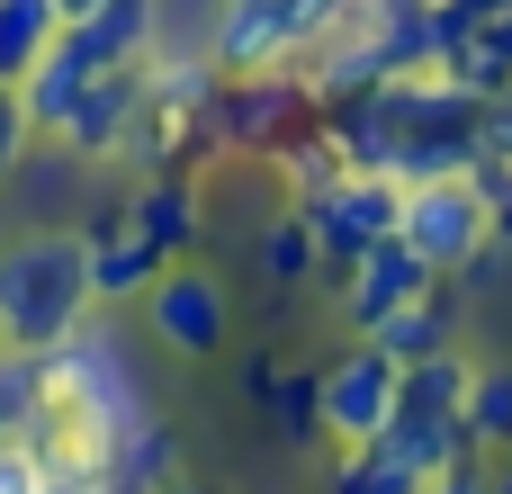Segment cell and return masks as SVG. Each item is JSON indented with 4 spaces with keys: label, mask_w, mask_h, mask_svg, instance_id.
Wrapping results in <instances>:
<instances>
[{
    "label": "cell",
    "mask_w": 512,
    "mask_h": 494,
    "mask_svg": "<svg viewBox=\"0 0 512 494\" xmlns=\"http://www.w3.org/2000/svg\"><path fill=\"white\" fill-rule=\"evenodd\" d=\"M153 494H189V486H180V477H171V486H153Z\"/></svg>",
    "instance_id": "obj_24"
},
{
    "label": "cell",
    "mask_w": 512,
    "mask_h": 494,
    "mask_svg": "<svg viewBox=\"0 0 512 494\" xmlns=\"http://www.w3.org/2000/svg\"><path fill=\"white\" fill-rule=\"evenodd\" d=\"M423 486H432V468H423V450H405L396 432L351 441L342 468H333V494H423Z\"/></svg>",
    "instance_id": "obj_11"
},
{
    "label": "cell",
    "mask_w": 512,
    "mask_h": 494,
    "mask_svg": "<svg viewBox=\"0 0 512 494\" xmlns=\"http://www.w3.org/2000/svg\"><path fill=\"white\" fill-rule=\"evenodd\" d=\"M396 207H405V180H396V171H360V162H342L324 189L297 198V216L315 225V252H324L333 270H351L369 243H387V234H396Z\"/></svg>",
    "instance_id": "obj_4"
},
{
    "label": "cell",
    "mask_w": 512,
    "mask_h": 494,
    "mask_svg": "<svg viewBox=\"0 0 512 494\" xmlns=\"http://www.w3.org/2000/svg\"><path fill=\"white\" fill-rule=\"evenodd\" d=\"M144 324H153V342H171L180 360H216V351H225V288H216L207 270H189V261H162L153 288H144Z\"/></svg>",
    "instance_id": "obj_6"
},
{
    "label": "cell",
    "mask_w": 512,
    "mask_h": 494,
    "mask_svg": "<svg viewBox=\"0 0 512 494\" xmlns=\"http://www.w3.org/2000/svg\"><path fill=\"white\" fill-rule=\"evenodd\" d=\"M144 99H153V72H144V63H117V72H99V81L72 99V117H63L54 144H72V153H117L126 126L144 117Z\"/></svg>",
    "instance_id": "obj_8"
},
{
    "label": "cell",
    "mask_w": 512,
    "mask_h": 494,
    "mask_svg": "<svg viewBox=\"0 0 512 494\" xmlns=\"http://www.w3.org/2000/svg\"><path fill=\"white\" fill-rule=\"evenodd\" d=\"M252 396H270L279 432H324V369L288 378V369H252Z\"/></svg>",
    "instance_id": "obj_18"
},
{
    "label": "cell",
    "mask_w": 512,
    "mask_h": 494,
    "mask_svg": "<svg viewBox=\"0 0 512 494\" xmlns=\"http://www.w3.org/2000/svg\"><path fill=\"white\" fill-rule=\"evenodd\" d=\"M27 144H36V126H27V99H18V81H0V189H9V171L27 162Z\"/></svg>",
    "instance_id": "obj_20"
},
{
    "label": "cell",
    "mask_w": 512,
    "mask_h": 494,
    "mask_svg": "<svg viewBox=\"0 0 512 494\" xmlns=\"http://www.w3.org/2000/svg\"><path fill=\"white\" fill-rule=\"evenodd\" d=\"M90 243L81 234H27L0 252V351H54L90 315Z\"/></svg>",
    "instance_id": "obj_1"
},
{
    "label": "cell",
    "mask_w": 512,
    "mask_h": 494,
    "mask_svg": "<svg viewBox=\"0 0 512 494\" xmlns=\"http://www.w3.org/2000/svg\"><path fill=\"white\" fill-rule=\"evenodd\" d=\"M0 450H9V441H0Z\"/></svg>",
    "instance_id": "obj_25"
},
{
    "label": "cell",
    "mask_w": 512,
    "mask_h": 494,
    "mask_svg": "<svg viewBox=\"0 0 512 494\" xmlns=\"http://www.w3.org/2000/svg\"><path fill=\"white\" fill-rule=\"evenodd\" d=\"M261 270H270V288H306V279L324 270L315 225H306V216H279V225H270V243H261Z\"/></svg>",
    "instance_id": "obj_19"
},
{
    "label": "cell",
    "mask_w": 512,
    "mask_h": 494,
    "mask_svg": "<svg viewBox=\"0 0 512 494\" xmlns=\"http://www.w3.org/2000/svg\"><path fill=\"white\" fill-rule=\"evenodd\" d=\"M45 414H54V387H45V351H0V441L36 450Z\"/></svg>",
    "instance_id": "obj_14"
},
{
    "label": "cell",
    "mask_w": 512,
    "mask_h": 494,
    "mask_svg": "<svg viewBox=\"0 0 512 494\" xmlns=\"http://www.w3.org/2000/svg\"><path fill=\"white\" fill-rule=\"evenodd\" d=\"M342 18H351V0H225L207 54H216L225 72H279V63H297L306 45H324Z\"/></svg>",
    "instance_id": "obj_3"
},
{
    "label": "cell",
    "mask_w": 512,
    "mask_h": 494,
    "mask_svg": "<svg viewBox=\"0 0 512 494\" xmlns=\"http://www.w3.org/2000/svg\"><path fill=\"white\" fill-rule=\"evenodd\" d=\"M360 342H378L396 369H414V360H432V351H450V288H432V297H414V306H396V315H378Z\"/></svg>",
    "instance_id": "obj_13"
},
{
    "label": "cell",
    "mask_w": 512,
    "mask_h": 494,
    "mask_svg": "<svg viewBox=\"0 0 512 494\" xmlns=\"http://www.w3.org/2000/svg\"><path fill=\"white\" fill-rule=\"evenodd\" d=\"M90 243V297L99 306H144V288H153V270H162V252L126 225V216H108V225H90L81 234Z\"/></svg>",
    "instance_id": "obj_9"
},
{
    "label": "cell",
    "mask_w": 512,
    "mask_h": 494,
    "mask_svg": "<svg viewBox=\"0 0 512 494\" xmlns=\"http://www.w3.org/2000/svg\"><path fill=\"white\" fill-rule=\"evenodd\" d=\"M423 494H495V477H486V459H450V468H432Z\"/></svg>",
    "instance_id": "obj_21"
},
{
    "label": "cell",
    "mask_w": 512,
    "mask_h": 494,
    "mask_svg": "<svg viewBox=\"0 0 512 494\" xmlns=\"http://www.w3.org/2000/svg\"><path fill=\"white\" fill-rule=\"evenodd\" d=\"M414 9H423V0H414Z\"/></svg>",
    "instance_id": "obj_26"
},
{
    "label": "cell",
    "mask_w": 512,
    "mask_h": 494,
    "mask_svg": "<svg viewBox=\"0 0 512 494\" xmlns=\"http://www.w3.org/2000/svg\"><path fill=\"white\" fill-rule=\"evenodd\" d=\"M54 9H63V27H72V18H90V9H99V0H54Z\"/></svg>",
    "instance_id": "obj_22"
},
{
    "label": "cell",
    "mask_w": 512,
    "mask_h": 494,
    "mask_svg": "<svg viewBox=\"0 0 512 494\" xmlns=\"http://www.w3.org/2000/svg\"><path fill=\"white\" fill-rule=\"evenodd\" d=\"M459 423H468L477 450H512V369H468Z\"/></svg>",
    "instance_id": "obj_17"
},
{
    "label": "cell",
    "mask_w": 512,
    "mask_h": 494,
    "mask_svg": "<svg viewBox=\"0 0 512 494\" xmlns=\"http://www.w3.org/2000/svg\"><path fill=\"white\" fill-rule=\"evenodd\" d=\"M432 288H441V270H432L405 234H387V243H369V252L342 270V324L369 333L378 315H396V306H414V297H432Z\"/></svg>",
    "instance_id": "obj_7"
},
{
    "label": "cell",
    "mask_w": 512,
    "mask_h": 494,
    "mask_svg": "<svg viewBox=\"0 0 512 494\" xmlns=\"http://www.w3.org/2000/svg\"><path fill=\"white\" fill-rule=\"evenodd\" d=\"M396 387H405V369L378 351V342H351L333 369H324V441H378L387 423H396Z\"/></svg>",
    "instance_id": "obj_5"
},
{
    "label": "cell",
    "mask_w": 512,
    "mask_h": 494,
    "mask_svg": "<svg viewBox=\"0 0 512 494\" xmlns=\"http://www.w3.org/2000/svg\"><path fill=\"white\" fill-rule=\"evenodd\" d=\"M90 81H99V72H90V63H81V54L54 36V45L36 54V72L18 81V99H27V126H36V135H63V117H72V99H81Z\"/></svg>",
    "instance_id": "obj_12"
},
{
    "label": "cell",
    "mask_w": 512,
    "mask_h": 494,
    "mask_svg": "<svg viewBox=\"0 0 512 494\" xmlns=\"http://www.w3.org/2000/svg\"><path fill=\"white\" fill-rule=\"evenodd\" d=\"M486 477H495V494H512V468H486Z\"/></svg>",
    "instance_id": "obj_23"
},
{
    "label": "cell",
    "mask_w": 512,
    "mask_h": 494,
    "mask_svg": "<svg viewBox=\"0 0 512 494\" xmlns=\"http://www.w3.org/2000/svg\"><path fill=\"white\" fill-rule=\"evenodd\" d=\"M153 18H162L153 0H99L90 18L63 27V45H72L90 72H117V63H144V54H153Z\"/></svg>",
    "instance_id": "obj_10"
},
{
    "label": "cell",
    "mask_w": 512,
    "mask_h": 494,
    "mask_svg": "<svg viewBox=\"0 0 512 494\" xmlns=\"http://www.w3.org/2000/svg\"><path fill=\"white\" fill-rule=\"evenodd\" d=\"M126 225H135L162 261H180V252L198 243V198H189L180 180H144V189H135V207H126Z\"/></svg>",
    "instance_id": "obj_15"
},
{
    "label": "cell",
    "mask_w": 512,
    "mask_h": 494,
    "mask_svg": "<svg viewBox=\"0 0 512 494\" xmlns=\"http://www.w3.org/2000/svg\"><path fill=\"white\" fill-rule=\"evenodd\" d=\"M396 234L441 270V279H459L477 252H486V234H495V207H486V180L477 171H432V180H405V207H396Z\"/></svg>",
    "instance_id": "obj_2"
},
{
    "label": "cell",
    "mask_w": 512,
    "mask_h": 494,
    "mask_svg": "<svg viewBox=\"0 0 512 494\" xmlns=\"http://www.w3.org/2000/svg\"><path fill=\"white\" fill-rule=\"evenodd\" d=\"M54 36H63V9L54 0H0V81H27Z\"/></svg>",
    "instance_id": "obj_16"
}]
</instances>
